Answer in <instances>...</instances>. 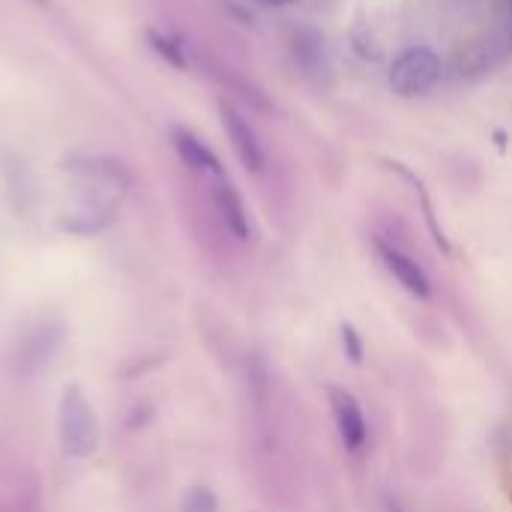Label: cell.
<instances>
[{
  "instance_id": "ba28073f",
  "label": "cell",
  "mask_w": 512,
  "mask_h": 512,
  "mask_svg": "<svg viewBox=\"0 0 512 512\" xmlns=\"http://www.w3.org/2000/svg\"><path fill=\"white\" fill-rule=\"evenodd\" d=\"M213 198H216V210H219L222 222L228 225V231H231L237 240H249V234H252V228H249V213H246V207H243V198L237 195V189H234L225 177L219 180Z\"/></svg>"
},
{
  "instance_id": "6da1fadb",
  "label": "cell",
  "mask_w": 512,
  "mask_h": 512,
  "mask_svg": "<svg viewBox=\"0 0 512 512\" xmlns=\"http://www.w3.org/2000/svg\"><path fill=\"white\" fill-rule=\"evenodd\" d=\"M60 447L72 459H87L99 447V423L78 384H69L60 399Z\"/></svg>"
},
{
  "instance_id": "8fae6325",
  "label": "cell",
  "mask_w": 512,
  "mask_h": 512,
  "mask_svg": "<svg viewBox=\"0 0 512 512\" xmlns=\"http://www.w3.org/2000/svg\"><path fill=\"white\" fill-rule=\"evenodd\" d=\"M147 42L150 48L171 66L177 69H186V57H183V48L177 45V39H171L168 33H159V30H147Z\"/></svg>"
},
{
  "instance_id": "9a60e30c",
  "label": "cell",
  "mask_w": 512,
  "mask_h": 512,
  "mask_svg": "<svg viewBox=\"0 0 512 512\" xmlns=\"http://www.w3.org/2000/svg\"><path fill=\"white\" fill-rule=\"evenodd\" d=\"M258 3H267V6H285V3H291V0H258Z\"/></svg>"
},
{
  "instance_id": "52a82bcc",
  "label": "cell",
  "mask_w": 512,
  "mask_h": 512,
  "mask_svg": "<svg viewBox=\"0 0 512 512\" xmlns=\"http://www.w3.org/2000/svg\"><path fill=\"white\" fill-rule=\"evenodd\" d=\"M171 144H174V150L180 153V159H183L192 171L213 174V177H219V180L225 177V171H222L216 153H213L195 132H189V129H183V126H174V129H171Z\"/></svg>"
},
{
  "instance_id": "277c9868",
  "label": "cell",
  "mask_w": 512,
  "mask_h": 512,
  "mask_svg": "<svg viewBox=\"0 0 512 512\" xmlns=\"http://www.w3.org/2000/svg\"><path fill=\"white\" fill-rule=\"evenodd\" d=\"M375 252H378V258H381V264H384V270L414 297V300H423V303H429L432 300V279L426 276V270L411 258V255H405L399 246H393L390 240H381V237H375Z\"/></svg>"
},
{
  "instance_id": "2e32d148",
  "label": "cell",
  "mask_w": 512,
  "mask_h": 512,
  "mask_svg": "<svg viewBox=\"0 0 512 512\" xmlns=\"http://www.w3.org/2000/svg\"><path fill=\"white\" fill-rule=\"evenodd\" d=\"M33 3H45V0H33Z\"/></svg>"
},
{
  "instance_id": "4fadbf2b",
  "label": "cell",
  "mask_w": 512,
  "mask_h": 512,
  "mask_svg": "<svg viewBox=\"0 0 512 512\" xmlns=\"http://www.w3.org/2000/svg\"><path fill=\"white\" fill-rule=\"evenodd\" d=\"M183 512H219V498L207 486H195L183 498Z\"/></svg>"
},
{
  "instance_id": "8992f818",
  "label": "cell",
  "mask_w": 512,
  "mask_h": 512,
  "mask_svg": "<svg viewBox=\"0 0 512 512\" xmlns=\"http://www.w3.org/2000/svg\"><path fill=\"white\" fill-rule=\"evenodd\" d=\"M60 342H63V330L57 324H42V327L30 330L18 342V348H15V369H18V375L42 372L54 360V354L60 351Z\"/></svg>"
},
{
  "instance_id": "5bb4252c",
  "label": "cell",
  "mask_w": 512,
  "mask_h": 512,
  "mask_svg": "<svg viewBox=\"0 0 512 512\" xmlns=\"http://www.w3.org/2000/svg\"><path fill=\"white\" fill-rule=\"evenodd\" d=\"M384 512H405V510H402V504H399V501L387 498V501H384Z\"/></svg>"
},
{
  "instance_id": "30bf717a",
  "label": "cell",
  "mask_w": 512,
  "mask_h": 512,
  "mask_svg": "<svg viewBox=\"0 0 512 512\" xmlns=\"http://www.w3.org/2000/svg\"><path fill=\"white\" fill-rule=\"evenodd\" d=\"M384 165H387V168H393V171H399V174H402L405 180H411V183H414V189H417V195H420V201H423V213H426L429 231H432L435 243H438V246H441V249H444V252L450 255V240L444 237V231H441V225H438V219H435V210H432V204H429V195H426L423 183H420V180H417V177H414V174H411V171H408V168L402 165V162H390V159H387Z\"/></svg>"
},
{
  "instance_id": "7c38bea8",
  "label": "cell",
  "mask_w": 512,
  "mask_h": 512,
  "mask_svg": "<svg viewBox=\"0 0 512 512\" xmlns=\"http://www.w3.org/2000/svg\"><path fill=\"white\" fill-rule=\"evenodd\" d=\"M339 336H342V351H345V360L354 363V366H363L366 360V345H363V336L354 324H342L339 327Z\"/></svg>"
},
{
  "instance_id": "3957f363",
  "label": "cell",
  "mask_w": 512,
  "mask_h": 512,
  "mask_svg": "<svg viewBox=\"0 0 512 512\" xmlns=\"http://www.w3.org/2000/svg\"><path fill=\"white\" fill-rule=\"evenodd\" d=\"M327 405H330L333 426H336L342 450L351 459H360L369 450V438H372L363 405L357 402L354 393H348L342 387H327Z\"/></svg>"
},
{
  "instance_id": "5b68a950",
  "label": "cell",
  "mask_w": 512,
  "mask_h": 512,
  "mask_svg": "<svg viewBox=\"0 0 512 512\" xmlns=\"http://www.w3.org/2000/svg\"><path fill=\"white\" fill-rule=\"evenodd\" d=\"M219 117H222V126L228 132V141H231L237 159L243 162V168L252 171V174H258L264 168V150H261V141H258L255 129L249 126V120L228 99H219Z\"/></svg>"
},
{
  "instance_id": "7a4b0ae2",
  "label": "cell",
  "mask_w": 512,
  "mask_h": 512,
  "mask_svg": "<svg viewBox=\"0 0 512 512\" xmlns=\"http://www.w3.org/2000/svg\"><path fill=\"white\" fill-rule=\"evenodd\" d=\"M438 78H441V57L423 45L402 51L390 66V90L402 99L432 90Z\"/></svg>"
},
{
  "instance_id": "9c48e42d",
  "label": "cell",
  "mask_w": 512,
  "mask_h": 512,
  "mask_svg": "<svg viewBox=\"0 0 512 512\" xmlns=\"http://www.w3.org/2000/svg\"><path fill=\"white\" fill-rule=\"evenodd\" d=\"M291 51H294V60L300 63V69L306 75L327 72V45H324V36L318 30L300 27L291 39Z\"/></svg>"
}]
</instances>
